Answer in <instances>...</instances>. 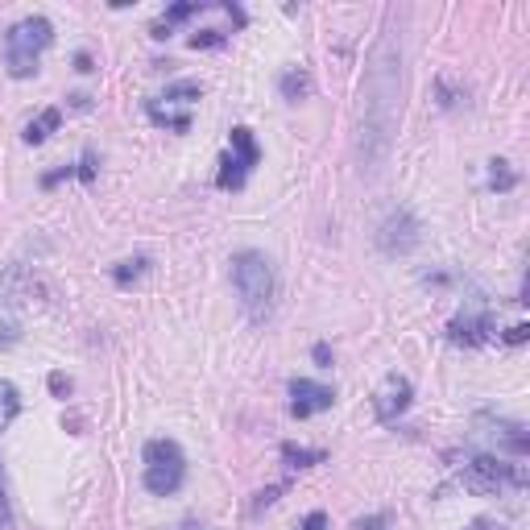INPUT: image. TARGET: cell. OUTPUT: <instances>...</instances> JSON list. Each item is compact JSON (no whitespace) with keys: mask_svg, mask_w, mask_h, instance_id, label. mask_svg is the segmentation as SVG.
Masks as SVG:
<instances>
[{"mask_svg":"<svg viewBox=\"0 0 530 530\" xmlns=\"http://www.w3.org/2000/svg\"><path fill=\"white\" fill-rule=\"evenodd\" d=\"M398 120H402V33L385 25L364 59L361 96H356L353 154L364 178L382 175V166L390 162Z\"/></svg>","mask_w":530,"mask_h":530,"instance_id":"cell-1","label":"cell"},{"mask_svg":"<svg viewBox=\"0 0 530 530\" xmlns=\"http://www.w3.org/2000/svg\"><path fill=\"white\" fill-rule=\"evenodd\" d=\"M232 290L245 307L249 324H270L274 319V307H278V270L274 261L257 249H241L232 253Z\"/></svg>","mask_w":530,"mask_h":530,"instance_id":"cell-2","label":"cell"},{"mask_svg":"<svg viewBox=\"0 0 530 530\" xmlns=\"http://www.w3.org/2000/svg\"><path fill=\"white\" fill-rule=\"evenodd\" d=\"M50 42H54V25H50V17H42V13H33V17H21L17 25H9V30H5V42H0L9 75L13 79L38 75L42 50H46Z\"/></svg>","mask_w":530,"mask_h":530,"instance_id":"cell-3","label":"cell"},{"mask_svg":"<svg viewBox=\"0 0 530 530\" xmlns=\"http://www.w3.org/2000/svg\"><path fill=\"white\" fill-rule=\"evenodd\" d=\"M146 489L154 497H170V493L183 489L187 481V452L178 448V440H149L146 443Z\"/></svg>","mask_w":530,"mask_h":530,"instance_id":"cell-4","label":"cell"},{"mask_svg":"<svg viewBox=\"0 0 530 530\" xmlns=\"http://www.w3.org/2000/svg\"><path fill=\"white\" fill-rule=\"evenodd\" d=\"M464 489L477 493H501V489H522L526 485V464L501 460V456H472L460 472Z\"/></svg>","mask_w":530,"mask_h":530,"instance_id":"cell-5","label":"cell"},{"mask_svg":"<svg viewBox=\"0 0 530 530\" xmlns=\"http://www.w3.org/2000/svg\"><path fill=\"white\" fill-rule=\"evenodd\" d=\"M0 298H5L9 311H30V307L46 303L50 290H46V282H42V274L33 270V265L13 261L9 270L0 274Z\"/></svg>","mask_w":530,"mask_h":530,"instance_id":"cell-6","label":"cell"},{"mask_svg":"<svg viewBox=\"0 0 530 530\" xmlns=\"http://www.w3.org/2000/svg\"><path fill=\"white\" fill-rule=\"evenodd\" d=\"M419 241H422V224H419V216H414L411 207H393L390 216L377 224V249H382L385 257L414 253Z\"/></svg>","mask_w":530,"mask_h":530,"instance_id":"cell-7","label":"cell"},{"mask_svg":"<svg viewBox=\"0 0 530 530\" xmlns=\"http://www.w3.org/2000/svg\"><path fill=\"white\" fill-rule=\"evenodd\" d=\"M477 427H485V435L497 443V452H510V456H518V460L530 452L526 422H518V419H493V414H477Z\"/></svg>","mask_w":530,"mask_h":530,"instance_id":"cell-8","label":"cell"},{"mask_svg":"<svg viewBox=\"0 0 530 530\" xmlns=\"http://www.w3.org/2000/svg\"><path fill=\"white\" fill-rule=\"evenodd\" d=\"M336 406V390L332 385H319L311 377H295L290 382V414L295 419H311L319 411H332Z\"/></svg>","mask_w":530,"mask_h":530,"instance_id":"cell-9","label":"cell"},{"mask_svg":"<svg viewBox=\"0 0 530 530\" xmlns=\"http://www.w3.org/2000/svg\"><path fill=\"white\" fill-rule=\"evenodd\" d=\"M411 402H414V385H411V377L390 374V377H385V385L377 390V398H374V411H377V419H382V422H393L398 414L411 411Z\"/></svg>","mask_w":530,"mask_h":530,"instance_id":"cell-10","label":"cell"},{"mask_svg":"<svg viewBox=\"0 0 530 530\" xmlns=\"http://www.w3.org/2000/svg\"><path fill=\"white\" fill-rule=\"evenodd\" d=\"M493 336V315L485 311H460L452 319V324H448V340L452 344H464V348H477V344H485Z\"/></svg>","mask_w":530,"mask_h":530,"instance_id":"cell-11","label":"cell"},{"mask_svg":"<svg viewBox=\"0 0 530 530\" xmlns=\"http://www.w3.org/2000/svg\"><path fill=\"white\" fill-rule=\"evenodd\" d=\"M249 170H253V162H245L241 154H232V149H228V154L220 157L216 187H220V191H241V187L249 183Z\"/></svg>","mask_w":530,"mask_h":530,"instance_id":"cell-12","label":"cell"},{"mask_svg":"<svg viewBox=\"0 0 530 530\" xmlns=\"http://www.w3.org/2000/svg\"><path fill=\"white\" fill-rule=\"evenodd\" d=\"M278 91H282V99H290V104H298V99H307L315 91V79L307 67H286L282 79H278Z\"/></svg>","mask_w":530,"mask_h":530,"instance_id":"cell-13","label":"cell"},{"mask_svg":"<svg viewBox=\"0 0 530 530\" xmlns=\"http://www.w3.org/2000/svg\"><path fill=\"white\" fill-rule=\"evenodd\" d=\"M59 125H62V112L59 109H46V112H38V120H30V125H25L21 141H25V146H42V141H46Z\"/></svg>","mask_w":530,"mask_h":530,"instance_id":"cell-14","label":"cell"},{"mask_svg":"<svg viewBox=\"0 0 530 530\" xmlns=\"http://www.w3.org/2000/svg\"><path fill=\"white\" fill-rule=\"evenodd\" d=\"M149 257L146 253H137V257H125V261H117L112 265V282L117 286H133V282H141V278L149 274Z\"/></svg>","mask_w":530,"mask_h":530,"instance_id":"cell-15","label":"cell"},{"mask_svg":"<svg viewBox=\"0 0 530 530\" xmlns=\"http://www.w3.org/2000/svg\"><path fill=\"white\" fill-rule=\"evenodd\" d=\"M21 414V390L13 382H0V431H9Z\"/></svg>","mask_w":530,"mask_h":530,"instance_id":"cell-16","label":"cell"},{"mask_svg":"<svg viewBox=\"0 0 530 530\" xmlns=\"http://www.w3.org/2000/svg\"><path fill=\"white\" fill-rule=\"evenodd\" d=\"M282 460L290 468H315V464H324L327 456L319 448H298V443H282Z\"/></svg>","mask_w":530,"mask_h":530,"instance_id":"cell-17","label":"cell"},{"mask_svg":"<svg viewBox=\"0 0 530 530\" xmlns=\"http://www.w3.org/2000/svg\"><path fill=\"white\" fill-rule=\"evenodd\" d=\"M489 187L497 191V195H506V191L518 187V175L510 170V162H506V157H493V162H489Z\"/></svg>","mask_w":530,"mask_h":530,"instance_id":"cell-18","label":"cell"},{"mask_svg":"<svg viewBox=\"0 0 530 530\" xmlns=\"http://www.w3.org/2000/svg\"><path fill=\"white\" fill-rule=\"evenodd\" d=\"M199 9H203V5H175V9H166V13H162V21L154 25V38H170V30H175L178 21L195 17Z\"/></svg>","mask_w":530,"mask_h":530,"instance_id":"cell-19","label":"cell"},{"mask_svg":"<svg viewBox=\"0 0 530 530\" xmlns=\"http://www.w3.org/2000/svg\"><path fill=\"white\" fill-rule=\"evenodd\" d=\"M146 112H149V120H154V125L178 128V133H187V128H191V117H187V112H170V109H157L154 99H149V104H146Z\"/></svg>","mask_w":530,"mask_h":530,"instance_id":"cell-20","label":"cell"},{"mask_svg":"<svg viewBox=\"0 0 530 530\" xmlns=\"http://www.w3.org/2000/svg\"><path fill=\"white\" fill-rule=\"evenodd\" d=\"M199 96H203V88H199L195 79H183V83H170L162 99H175V104H195Z\"/></svg>","mask_w":530,"mask_h":530,"instance_id":"cell-21","label":"cell"},{"mask_svg":"<svg viewBox=\"0 0 530 530\" xmlns=\"http://www.w3.org/2000/svg\"><path fill=\"white\" fill-rule=\"evenodd\" d=\"M191 46H195V50H212V46H224V30H199L195 38H191Z\"/></svg>","mask_w":530,"mask_h":530,"instance_id":"cell-22","label":"cell"},{"mask_svg":"<svg viewBox=\"0 0 530 530\" xmlns=\"http://www.w3.org/2000/svg\"><path fill=\"white\" fill-rule=\"evenodd\" d=\"M353 530H393V526H390V514H364V518L353 522Z\"/></svg>","mask_w":530,"mask_h":530,"instance_id":"cell-23","label":"cell"},{"mask_svg":"<svg viewBox=\"0 0 530 530\" xmlns=\"http://www.w3.org/2000/svg\"><path fill=\"white\" fill-rule=\"evenodd\" d=\"M75 178H83V183H91V178H96V154H83V157H79Z\"/></svg>","mask_w":530,"mask_h":530,"instance_id":"cell-24","label":"cell"},{"mask_svg":"<svg viewBox=\"0 0 530 530\" xmlns=\"http://www.w3.org/2000/svg\"><path fill=\"white\" fill-rule=\"evenodd\" d=\"M282 489H286V485H270V489H261V493H257L253 514H257V510H265V506H274V501H278V493H282Z\"/></svg>","mask_w":530,"mask_h":530,"instance_id":"cell-25","label":"cell"},{"mask_svg":"<svg viewBox=\"0 0 530 530\" xmlns=\"http://www.w3.org/2000/svg\"><path fill=\"white\" fill-rule=\"evenodd\" d=\"M311 361L319 364V369H332V344H324V340L315 344V348H311Z\"/></svg>","mask_w":530,"mask_h":530,"instance_id":"cell-26","label":"cell"},{"mask_svg":"<svg viewBox=\"0 0 530 530\" xmlns=\"http://www.w3.org/2000/svg\"><path fill=\"white\" fill-rule=\"evenodd\" d=\"M50 393H54V398H67V393H71V377L67 374H50Z\"/></svg>","mask_w":530,"mask_h":530,"instance_id":"cell-27","label":"cell"},{"mask_svg":"<svg viewBox=\"0 0 530 530\" xmlns=\"http://www.w3.org/2000/svg\"><path fill=\"white\" fill-rule=\"evenodd\" d=\"M21 340V327L17 324H0V348H9V344Z\"/></svg>","mask_w":530,"mask_h":530,"instance_id":"cell-28","label":"cell"},{"mask_svg":"<svg viewBox=\"0 0 530 530\" xmlns=\"http://www.w3.org/2000/svg\"><path fill=\"white\" fill-rule=\"evenodd\" d=\"M303 530H327V514L324 510H311L303 518Z\"/></svg>","mask_w":530,"mask_h":530,"instance_id":"cell-29","label":"cell"},{"mask_svg":"<svg viewBox=\"0 0 530 530\" xmlns=\"http://www.w3.org/2000/svg\"><path fill=\"white\" fill-rule=\"evenodd\" d=\"M9 522H13V506L5 497V485H0V530H9Z\"/></svg>","mask_w":530,"mask_h":530,"instance_id":"cell-30","label":"cell"},{"mask_svg":"<svg viewBox=\"0 0 530 530\" xmlns=\"http://www.w3.org/2000/svg\"><path fill=\"white\" fill-rule=\"evenodd\" d=\"M526 336H530L526 324H514L510 332H506V344H526Z\"/></svg>","mask_w":530,"mask_h":530,"instance_id":"cell-31","label":"cell"},{"mask_svg":"<svg viewBox=\"0 0 530 530\" xmlns=\"http://www.w3.org/2000/svg\"><path fill=\"white\" fill-rule=\"evenodd\" d=\"M224 13H228V17L236 21V25H245V21H249V17H245V9H241V5H224Z\"/></svg>","mask_w":530,"mask_h":530,"instance_id":"cell-32","label":"cell"},{"mask_svg":"<svg viewBox=\"0 0 530 530\" xmlns=\"http://www.w3.org/2000/svg\"><path fill=\"white\" fill-rule=\"evenodd\" d=\"M75 71H83V75H88V71H96V67H91V54H83V50H79V54H75Z\"/></svg>","mask_w":530,"mask_h":530,"instance_id":"cell-33","label":"cell"},{"mask_svg":"<svg viewBox=\"0 0 530 530\" xmlns=\"http://www.w3.org/2000/svg\"><path fill=\"white\" fill-rule=\"evenodd\" d=\"M71 104H75V109H91V96H83V91H79V96H71Z\"/></svg>","mask_w":530,"mask_h":530,"instance_id":"cell-34","label":"cell"},{"mask_svg":"<svg viewBox=\"0 0 530 530\" xmlns=\"http://www.w3.org/2000/svg\"><path fill=\"white\" fill-rule=\"evenodd\" d=\"M178 530H207V526H195V522H191V526H178Z\"/></svg>","mask_w":530,"mask_h":530,"instance_id":"cell-35","label":"cell"}]
</instances>
